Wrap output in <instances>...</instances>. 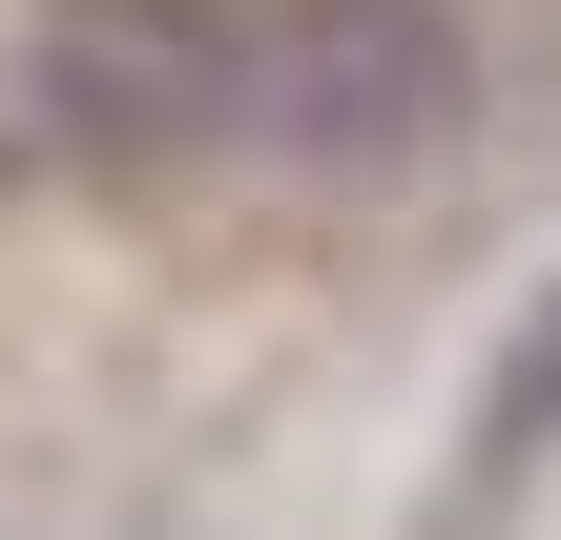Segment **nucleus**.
Masks as SVG:
<instances>
[{
	"instance_id": "7ed1b4c3",
	"label": "nucleus",
	"mask_w": 561,
	"mask_h": 540,
	"mask_svg": "<svg viewBox=\"0 0 561 540\" xmlns=\"http://www.w3.org/2000/svg\"><path fill=\"white\" fill-rule=\"evenodd\" d=\"M83 21H167V0H83Z\"/></svg>"
},
{
	"instance_id": "f257e3e1",
	"label": "nucleus",
	"mask_w": 561,
	"mask_h": 540,
	"mask_svg": "<svg viewBox=\"0 0 561 540\" xmlns=\"http://www.w3.org/2000/svg\"><path fill=\"white\" fill-rule=\"evenodd\" d=\"M271 146L375 187V166H437L458 146V0H291L271 21Z\"/></svg>"
},
{
	"instance_id": "f03ea898",
	"label": "nucleus",
	"mask_w": 561,
	"mask_h": 540,
	"mask_svg": "<svg viewBox=\"0 0 561 540\" xmlns=\"http://www.w3.org/2000/svg\"><path fill=\"white\" fill-rule=\"evenodd\" d=\"M541 458H561V291L500 333V375H479V416H458V499H520Z\"/></svg>"
},
{
	"instance_id": "20e7f679",
	"label": "nucleus",
	"mask_w": 561,
	"mask_h": 540,
	"mask_svg": "<svg viewBox=\"0 0 561 540\" xmlns=\"http://www.w3.org/2000/svg\"><path fill=\"white\" fill-rule=\"evenodd\" d=\"M0 187H21V125H0Z\"/></svg>"
}]
</instances>
